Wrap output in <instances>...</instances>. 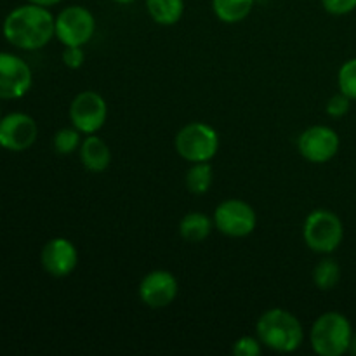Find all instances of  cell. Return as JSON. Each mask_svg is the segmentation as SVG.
Instances as JSON below:
<instances>
[{
  "mask_svg": "<svg viewBox=\"0 0 356 356\" xmlns=\"http://www.w3.org/2000/svg\"><path fill=\"white\" fill-rule=\"evenodd\" d=\"M323 9L334 16H344L356 9V0H322Z\"/></svg>",
  "mask_w": 356,
  "mask_h": 356,
  "instance_id": "cell-24",
  "label": "cell"
},
{
  "mask_svg": "<svg viewBox=\"0 0 356 356\" xmlns=\"http://www.w3.org/2000/svg\"><path fill=\"white\" fill-rule=\"evenodd\" d=\"M106 117V101L96 90H83L76 94L70 104V120L82 134H96L104 125Z\"/></svg>",
  "mask_w": 356,
  "mask_h": 356,
  "instance_id": "cell-8",
  "label": "cell"
},
{
  "mask_svg": "<svg viewBox=\"0 0 356 356\" xmlns=\"http://www.w3.org/2000/svg\"><path fill=\"white\" fill-rule=\"evenodd\" d=\"M211 218L202 214V212H190V214L184 216L179 222V235L190 243L204 242V240L211 235Z\"/></svg>",
  "mask_w": 356,
  "mask_h": 356,
  "instance_id": "cell-16",
  "label": "cell"
},
{
  "mask_svg": "<svg viewBox=\"0 0 356 356\" xmlns=\"http://www.w3.org/2000/svg\"><path fill=\"white\" fill-rule=\"evenodd\" d=\"M348 353L356 356V332H353V336H351V343H350V350H348Z\"/></svg>",
  "mask_w": 356,
  "mask_h": 356,
  "instance_id": "cell-27",
  "label": "cell"
},
{
  "mask_svg": "<svg viewBox=\"0 0 356 356\" xmlns=\"http://www.w3.org/2000/svg\"><path fill=\"white\" fill-rule=\"evenodd\" d=\"M82 132L75 127H65L59 129L54 136V149L61 155H70V153L80 149V145H82V138H80Z\"/></svg>",
  "mask_w": 356,
  "mask_h": 356,
  "instance_id": "cell-20",
  "label": "cell"
},
{
  "mask_svg": "<svg viewBox=\"0 0 356 356\" xmlns=\"http://www.w3.org/2000/svg\"><path fill=\"white\" fill-rule=\"evenodd\" d=\"M179 292L177 278L170 271H149L139 284V298L149 308H165L172 305Z\"/></svg>",
  "mask_w": 356,
  "mask_h": 356,
  "instance_id": "cell-12",
  "label": "cell"
},
{
  "mask_svg": "<svg viewBox=\"0 0 356 356\" xmlns=\"http://www.w3.org/2000/svg\"><path fill=\"white\" fill-rule=\"evenodd\" d=\"M176 152L181 159L191 163L209 162L219 149V136L214 127L204 122H193L181 129L174 139Z\"/></svg>",
  "mask_w": 356,
  "mask_h": 356,
  "instance_id": "cell-5",
  "label": "cell"
},
{
  "mask_svg": "<svg viewBox=\"0 0 356 356\" xmlns=\"http://www.w3.org/2000/svg\"><path fill=\"white\" fill-rule=\"evenodd\" d=\"M38 138V125L33 117L21 111L0 118V146L7 152H26Z\"/></svg>",
  "mask_w": 356,
  "mask_h": 356,
  "instance_id": "cell-10",
  "label": "cell"
},
{
  "mask_svg": "<svg viewBox=\"0 0 356 356\" xmlns=\"http://www.w3.org/2000/svg\"><path fill=\"white\" fill-rule=\"evenodd\" d=\"M257 339L277 353H294L305 341V329L291 312L273 308L264 312L256 323Z\"/></svg>",
  "mask_w": 356,
  "mask_h": 356,
  "instance_id": "cell-2",
  "label": "cell"
},
{
  "mask_svg": "<svg viewBox=\"0 0 356 356\" xmlns=\"http://www.w3.org/2000/svg\"><path fill=\"white\" fill-rule=\"evenodd\" d=\"M302 236L313 252L330 254L341 245L344 238L343 221L339 216L325 209L313 211L302 226Z\"/></svg>",
  "mask_w": 356,
  "mask_h": 356,
  "instance_id": "cell-4",
  "label": "cell"
},
{
  "mask_svg": "<svg viewBox=\"0 0 356 356\" xmlns=\"http://www.w3.org/2000/svg\"><path fill=\"white\" fill-rule=\"evenodd\" d=\"M339 136L327 125H313L301 132L298 139V149L308 162L325 163L339 152Z\"/></svg>",
  "mask_w": 356,
  "mask_h": 356,
  "instance_id": "cell-11",
  "label": "cell"
},
{
  "mask_svg": "<svg viewBox=\"0 0 356 356\" xmlns=\"http://www.w3.org/2000/svg\"><path fill=\"white\" fill-rule=\"evenodd\" d=\"M256 211L247 202L232 198L216 207L214 226L222 235L232 236V238H243L256 229Z\"/></svg>",
  "mask_w": 356,
  "mask_h": 356,
  "instance_id": "cell-7",
  "label": "cell"
},
{
  "mask_svg": "<svg viewBox=\"0 0 356 356\" xmlns=\"http://www.w3.org/2000/svg\"><path fill=\"white\" fill-rule=\"evenodd\" d=\"M2 33L13 47L21 51H38L56 37V17L49 7L28 2L7 14Z\"/></svg>",
  "mask_w": 356,
  "mask_h": 356,
  "instance_id": "cell-1",
  "label": "cell"
},
{
  "mask_svg": "<svg viewBox=\"0 0 356 356\" xmlns=\"http://www.w3.org/2000/svg\"><path fill=\"white\" fill-rule=\"evenodd\" d=\"M0 118H2V111H0Z\"/></svg>",
  "mask_w": 356,
  "mask_h": 356,
  "instance_id": "cell-29",
  "label": "cell"
},
{
  "mask_svg": "<svg viewBox=\"0 0 356 356\" xmlns=\"http://www.w3.org/2000/svg\"><path fill=\"white\" fill-rule=\"evenodd\" d=\"M0 148H2V146H0Z\"/></svg>",
  "mask_w": 356,
  "mask_h": 356,
  "instance_id": "cell-30",
  "label": "cell"
},
{
  "mask_svg": "<svg viewBox=\"0 0 356 356\" xmlns=\"http://www.w3.org/2000/svg\"><path fill=\"white\" fill-rule=\"evenodd\" d=\"M33 83V73L23 58L0 52V99H19Z\"/></svg>",
  "mask_w": 356,
  "mask_h": 356,
  "instance_id": "cell-9",
  "label": "cell"
},
{
  "mask_svg": "<svg viewBox=\"0 0 356 356\" xmlns=\"http://www.w3.org/2000/svg\"><path fill=\"white\" fill-rule=\"evenodd\" d=\"M115 2H118V3H132V2H136V0H115Z\"/></svg>",
  "mask_w": 356,
  "mask_h": 356,
  "instance_id": "cell-28",
  "label": "cell"
},
{
  "mask_svg": "<svg viewBox=\"0 0 356 356\" xmlns=\"http://www.w3.org/2000/svg\"><path fill=\"white\" fill-rule=\"evenodd\" d=\"M337 83H339V92H343L350 99H356V58L341 66Z\"/></svg>",
  "mask_w": 356,
  "mask_h": 356,
  "instance_id": "cell-21",
  "label": "cell"
},
{
  "mask_svg": "<svg viewBox=\"0 0 356 356\" xmlns=\"http://www.w3.org/2000/svg\"><path fill=\"white\" fill-rule=\"evenodd\" d=\"M212 167L207 162H197L186 174V188L193 195H204L212 186Z\"/></svg>",
  "mask_w": 356,
  "mask_h": 356,
  "instance_id": "cell-19",
  "label": "cell"
},
{
  "mask_svg": "<svg viewBox=\"0 0 356 356\" xmlns=\"http://www.w3.org/2000/svg\"><path fill=\"white\" fill-rule=\"evenodd\" d=\"M61 58H63V63L72 70H79L80 66L83 65V61H86V54H83L82 47H79V45H70V47H65Z\"/></svg>",
  "mask_w": 356,
  "mask_h": 356,
  "instance_id": "cell-25",
  "label": "cell"
},
{
  "mask_svg": "<svg viewBox=\"0 0 356 356\" xmlns=\"http://www.w3.org/2000/svg\"><path fill=\"white\" fill-rule=\"evenodd\" d=\"M146 9L156 24L172 26L183 17L184 0H146Z\"/></svg>",
  "mask_w": 356,
  "mask_h": 356,
  "instance_id": "cell-15",
  "label": "cell"
},
{
  "mask_svg": "<svg viewBox=\"0 0 356 356\" xmlns=\"http://www.w3.org/2000/svg\"><path fill=\"white\" fill-rule=\"evenodd\" d=\"M254 0H212V10L222 23H240L250 14Z\"/></svg>",
  "mask_w": 356,
  "mask_h": 356,
  "instance_id": "cell-17",
  "label": "cell"
},
{
  "mask_svg": "<svg viewBox=\"0 0 356 356\" xmlns=\"http://www.w3.org/2000/svg\"><path fill=\"white\" fill-rule=\"evenodd\" d=\"M40 263L51 277H68L79 264V250L68 238L58 236L49 240L44 245L40 252Z\"/></svg>",
  "mask_w": 356,
  "mask_h": 356,
  "instance_id": "cell-13",
  "label": "cell"
},
{
  "mask_svg": "<svg viewBox=\"0 0 356 356\" xmlns=\"http://www.w3.org/2000/svg\"><path fill=\"white\" fill-rule=\"evenodd\" d=\"M80 160L90 172H104L111 163L110 146L97 136L89 134L80 145Z\"/></svg>",
  "mask_w": 356,
  "mask_h": 356,
  "instance_id": "cell-14",
  "label": "cell"
},
{
  "mask_svg": "<svg viewBox=\"0 0 356 356\" xmlns=\"http://www.w3.org/2000/svg\"><path fill=\"white\" fill-rule=\"evenodd\" d=\"M30 3H37V6H44V7H52V6H58L59 2L63 0H26Z\"/></svg>",
  "mask_w": 356,
  "mask_h": 356,
  "instance_id": "cell-26",
  "label": "cell"
},
{
  "mask_svg": "<svg viewBox=\"0 0 356 356\" xmlns=\"http://www.w3.org/2000/svg\"><path fill=\"white\" fill-rule=\"evenodd\" d=\"M353 336L351 323L343 313L329 312L315 320L309 332L313 351L320 356H343L348 353Z\"/></svg>",
  "mask_w": 356,
  "mask_h": 356,
  "instance_id": "cell-3",
  "label": "cell"
},
{
  "mask_svg": "<svg viewBox=\"0 0 356 356\" xmlns=\"http://www.w3.org/2000/svg\"><path fill=\"white\" fill-rule=\"evenodd\" d=\"M341 280V266L334 259H322L313 270V282L320 291H332Z\"/></svg>",
  "mask_w": 356,
  "mask_h": 356,
  "instance_id": "cell-18",
  "label": "cell"
},
{
  "mask_svg": "<svg viewBox=\"0 0 356 356\" xmlns=\"http://www.w3.org/2000/svg\"><path fill=\"white\" fill-rule=\"evenodd\" d=\"M96 31V19L89 9L82 6H70L56 16V38L65 47L86 45Z\"/></svg>",
  "mask_w": 356,
  "mask_h": 356,
  "instance_id": "cell-6",
  "label": "cell"
},
{
  "mask_svg": "<svg viewBox=\"0 0 356 356\" xmlns=\"http://www.w3.org/2000/svg\"><path fill=\"white\" fill-rule=\"evenodd\" d=\"M350 97L344 96L343 92L336 94V96L330 97L329 103H327V113L334 118L344 117V115L350 111Z\"/></svg>",
  "mask_w": 356,
  "mask_h": 356,
  "instance_id": "cell-23",
  "label": "cell"
},
{
  "mask_svg": "<svg viewBox=\"0 0 356 356\" xmlns=\"http://www.w3.org/2000/svg\"><path fill=\"white\" fill-rule=\"evenodd\" d=\"M233 355L236 356H257L261 355V341L256 337H240L235 344H233Z\"/></svg>",
  "mask_w": 356,
  "mask_h": 356,
  "instance_id": "cell-22",
  "label": "cell"
}]
</instances>
